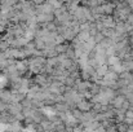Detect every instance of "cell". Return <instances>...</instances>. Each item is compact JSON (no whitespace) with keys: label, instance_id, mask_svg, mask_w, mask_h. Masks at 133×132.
Wrapping results in <instances>:
<instances>
[{"label":"cell","instance_id":"cell-1","mask_svg":"<svg viewBox=\"0 0 133 132\" xmlns=\"http://www.w3.org/2000/svg\"><path fill=\"white\" fill-rule=\"evenodd\" d=\"M9 47H10V45H9V43H8V40H5V39H1V40H0V49H1L3 52L6 51Z\"/></svg>","mask_w":133,"mask_h":132},{"label":"cell","instance_id":"cell-2","mask_svg":"<svg viewBox=\"0 0 133 132\" xmlns=\"http://www.w3.org/2000/svg\"><path fill=\"white\" fill-rule=\"evenodd\" d=\"M46 0H32V3L35 4V5H38V4H44Z\"/></svg>","mask_w":133,"mask_h":132},{"label":"cell","instance_id":"cell-3","mask_svg":"<svg viewBox=\"0 0 133 132\" xmlns=\"http://www.w3.org/2000/svg\"><path fill=\"white\" fill-rule=\"evenodd\" d=\"M5 31H6V27H5V26H3V25H0V35H3Z\"/></svg>","mask_w":133,"mask_h":132}]
</instances>
